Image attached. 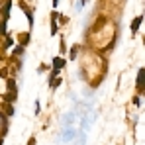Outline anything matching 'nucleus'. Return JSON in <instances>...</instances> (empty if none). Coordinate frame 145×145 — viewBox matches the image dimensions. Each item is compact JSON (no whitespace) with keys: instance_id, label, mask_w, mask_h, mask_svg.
<instances>
[{"instance_id":"1","label":"nucleus","mask_w":145,"mask_h":145,"mask_svg":"<svg viewBox=\"0 0 145 145\" xmlns=\"http://www.w3.org/2000/svg\"><path fill=\"white\" fill-rule=\"evenodd\" d=\"M143 80H145V69H139V71H137V76H135L137 94H143Z\"/></svg>"},{"instance_id":"2","label":"nucleus","mask_w":145,"mask_h":145,"mask_svg":"<svg viewBox=\"0 0 145 145\" xmlns=\"http://www.w3.org/2000/svg\"><path fill=\"white\" fill-rule=\"evenodd\" d=\"M65 65H67V59L65 57H61V55H57V57H53V61H51V69H65Z\"/></svg>"},{"instance_id":"3","label":"nucleus","mask_w":145,"mask_h":145,"mask_svg":"<svg viewBox=\"0 0 145 145\" xmlns=\"http://www.w3.org/2000/svg\"><path fill=\"white\" fill-rule=\"evenodd\" d=\"M6 92H18V82H16L14 76L6 78Z\"/></svg>"},{"instance_id":"4","label":"nucleus","mask_w":145,"mask_h":145,"mask_svg":"<svg viewBox=\"0 0 145 145\" xmlns=\"http://www.w3.org/2000/svg\"><path fill=\"white\" fill-rule=\"evenodd\" d=\"M141 24H143V16H135V18H133V22H131V33H133V35L139 31Z\"/></svg>"},{"instance_id":"5","label":"nucleus","mask_w":145,"mask_h":145,"mask_svg":"<svg viewBox=\"0 0 145 145\" xmlns=\"http://www.w3.org/2000/svg\"><path fill=\"white\" fill-rule=\"evenodd\" d=\"M2 100H4L6 104H14V102L18 100V92H4V94H2Z\"/></svg>"},{"instance_id":"6","label":"nucleus","mask_w":145,"mask_h":145,"mask_svg":"<svg viewBox=\"0 0 145 145\" xmlns=\"http://www.w3.org/2000/svg\"><path fill=\"white\" fill-rule=\"evenodd\" d=\"M74 118H76V112H69V114L63 118V125H72Z\"/></svg>"},{"instance_id":"7","label":"nucleus","mask_w":145,"mask_h":145,"mask_svg":"<svg viewBox=\"0 0 145 145\" xmlns=\"http://www.w3.org/2000/svg\"><path fill=\"white\" fill-rule=\"evenodd\" d=\"M2 114H4V116H8V118H12V116H14V104H4Z\"/></svg>"},{"instance_id":"8","label":"nucleus","mask_w":145,"mask_h":145,"mask_svg":"<svg viewBox=\"0 0 145 145\" xmlns=\"http://www.w3.org/2000/svg\"><path fill=\"white\" fill-rule=\"evenodd\" d=\"M24 51H25V47H24V45H20V43H18L16 47L12 49V57H14V59H16V57H22V55H24Z\"/></svg>"},{"instance_id":"9","label":"nucleus","mask_w":145,"mask_h":145,"mask_svg":"<svg viewBox=\"0 0 145 145\" xmlns=\"http://www.w3.org/2000/svg\"><path fill=\"white\" fill-rule=\"evenodd\" d=\"M12 45H14V39H12V37H10V35H6V37H4V41H2V45H0V47L4 49V51H6V49H10L12 47Z\"/></svg>"},{"instance_id":"10","label":"nucleus","mask_w":145,"mask_h":145,"mask_svg":"<svg viewBox=\"0 0 145 145\" xmlns=\"http://www.w3.org/2000/svg\"><path fill=\"white\" fill-rule=\"evenodd\" d=\"M18 43H20V45H24V47L29 43V31H25V33H22V35L18 37Z\"/></svg>"},{"instance_id":"11","label":"nucleus","mask_w":145,"mask_h":145,"mask_svg":"<svg viewBox=\"0 0 145 145\" xmlns=\"http://www.w3.org/2000/svg\"><path fill=\"white\" fill-rule=\"evenodd\" d=\"M78 51H80V45H78V43H76V45H72L71 55H69V59H71V61H74V59L78 57Z\"/></svg>"},{"instance_id":"12","label":"nucleus","mask_w":145,"mask_h":145,"mask_svg":"<svg viewBox=\"0 0 145 145\" xmlns=\"http://www.w3.org/2000/svg\"><path fill=\"white\" fill-rule=\"evenodd\" d=\"M6 35H8V31H6V22L0 20V39H4Z\"/></svg>"},{"instance_id":"13","label":"nucleus","mask_w":145,"mask_h":145,"mask_svg":"<svg viewBox=\"0 0 145 145\" xmlns=\"http://www.w3.org/2000/svg\"><path fill=\"white\" fill-rule=\"evenodd\" d=\"M65 53H67V45H65V37H61V43H59V55H61V57H65Z\"/></svg>"},{"instance_id":"14","label":"nucleus","mask_w":145,"mask_h":145,"mask_svg":"<svg viewBox=\"0 0 145 145\" xmlns=\"http://www.w3.org/2000/svg\"><path fill=\"white\" fill-rule=\"evenodd\" d=\"M41 114V104H39V100H35V116H39Z\"/></svg>"},{"instance_id":"15","label":"nucleus","mask_w":145,"mask_h":145,"mask_svg":"<svg viewBox=\"0 0 145 145\" xmlns=\"http://www.w3.org/2000/svg\"><path fill=\"white\" fill-rule=\"evenodd\" d=\"M37 143V139H35V135H31L29 139H27V145H35Z\"/></svg>"},{"instance_id":"16","label":"nucleus","mask_w":145,"mask_h":145,"mask_svg":"<svg viewBox=\"0 0 145 145\" xmlns=\"http://www.w3.org/2000/svg\"><path fill=\"white\" fill-rule=\"evenodd\" d=\"M59 2H61V0H53V8H57V6H59Z\"/></svg>"},{"instance_id":"17","label":"nucleus","mask_w":145,"mask_h":145,"mask_svg":"<svg viewBox=\"0 0 145 145\" xmlns=\"http://www.w3.org/2000/svg\"><path fill=\"white\" fill-rule=\"evenodd\" d=\"M0 76H6V71H2V69H0Z\"/></svg>"}]
</instances>
